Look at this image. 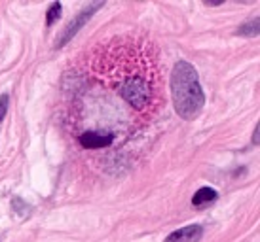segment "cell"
<instances>
[{"label": "cell", "mask_w": 260, "mask_h": 242, "mask_svg": "<svg viewBox=\"0 0 260 242\" xmlns=\"http://www.w3.org/2000/svg\"><path fill=\"white\" fill-rule=\"evenodd\" d=\"M171 99H173L175 112L182 119H194L202 114L205 104L202 84L198 78V72L188 61L175 63L171 70Z\"/></svg>", "instance_id": "2"}, {"label": "cell", "mask_w": 260, "mask_h": 242, "mask_svg": "<svg viewBox=\"0 0 260 242\" xmlns=\"http://www.w3.org/2000/svg\"><path fill=\"white\" fill-rule=\"evenodd\" d=\"M8 102H10V97H8V95H2V97H0V121L6 117Z\"/></svg>", "instance_id": "8"}, {"label": "cell", "mask_w": 260, "mask_h": 242, "mask_svg": "<svg viewBox=\"0 0 260 242\" xmlns=\"http://www.w3.org/2000/svg\"><path fill=\"white\" fill-rule=\"evenodd\" d=\"M239 36H258L260 34V21L258 17L253 19L251 23H245V25H241L238 30Z\"/></svg>", "instance_id": "6"}, {"label": "cell", "mask_w": 260, "mask_h": 242, "mask_svg": "<svg viewBox=\"0 0 260 242\" xmlns=\"http://www.w3.org/2000/svg\"><path fill=\"white\" fill-rule=\"evenodd\" d=\"M103 6H105L103 2H91V4H87V6L84 8L76 17H74L73 21L69 23L65 29H63V32H61L59 38L55 40V48H63V46H67V44L71 42L74 36L82 30V27H84V25L93 17L95 12H97V10H101Z\"/></svg>", "instance_id": "3"}, {"label": "cell", "mask_w": 260, "mask_h": 242, "mask_svg": "<svg viewBox=\"0 0 260 242\" xmlns=\"http://www.w3.org/2000/svg\"><path fill=\"white\" fill-rule=\"evenodd\" d=\"M218 193L215 189H211V187H202V189H198L194 193V197H192V205L194 207H203V205H209L213 200H217Z\"/></svg>", "instance_id": "5"}, {"label": "cell", "mask_w": 260, "mask_h": 242, "mask_svg": "<svg viewBox=\"0 0 260 242\" xmlns=\"http://www.w3.org/2000/svg\"><path fill=\"white\" fill-rule=\"evenodd\" d=\"M203 236L202 225H186L167 236L166 242H200Z\"/></svg>", "instance_id": "4"}, {"label": "cell", "mask_w": 260, "mask_h": 242, "mask_svg": "<svg viewBox=\"0 0 260 242\" xmlns=\"http://www.w3.org/2000/svg\"><path fill=\"white\" fill-rule=\"evenodd\" d=\"M61 12H63L61 2H53V4H51V8L48 10V15H46V25H48V27H51V25H53V23L61 17Z\"/></svg>", "instance_id": "7"}, {"label": "cell", "mask_w": 260, "mask_h": 242, "mask_svg": "<svg viewBox=\"0 0 260 242\" xmlns=\"http://www.w3.org/2000/svg\"><path fill=\"white\" fill-rule=\"evenodd\" d=\"M65 125L91 167L109 172L123 146L148 127L164 104L158 51L141 36L97 44L67 72Z\"/></svg>", "instance_id": "1"}]
</instances>
